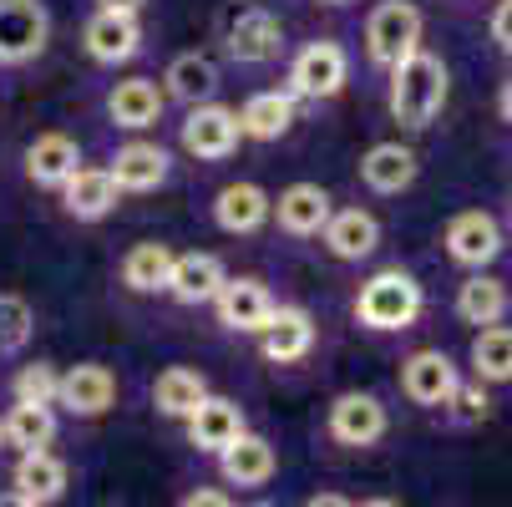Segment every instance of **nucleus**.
I'll use <instances>...</instances> for the list:
<instances>
[{
	"instance_id": "nucleus-1",
	"label": "nucleus",
	"mask_w": 512,
	"mask_h": 507,
	"mask_svg": "<svg viewBox=\"0 0 512 507\" xmlns=\"http://www.w3.org/2000/svg\"><path fill=\"white\" fill-rule=\"evenodd\" d=\"M447 61L431 56V51H411L406 61L391 66V92H386V107L401 127H431L447 107Z\"/></svg>"
},
{
	"instance_id": "nucleus-2",
	"label": "nucleus",
	"mask_w": 512,
	"mask_h": 507,
	"mask_svg": "<svg viewBox=\"0 0 512 507\" xmlns=\"http://www.w3.org/2000/svg\"><path fill=\"white\" fill-rule=\"evenodd\" d=\"M421 305H426V295H421V284H416L411 269H381V274H371L360 284L355 320L381 330V335H391V330H411Z\"/></svg>"
},
{
	"instance_id": "nucleus-3",
	"label": "nucleus",
	"mask_w": 512,
	"mask_h": 507,
	"mask_svg": "<svg viewBox=\"0 0 512 507\" xmlns=\"http://www.w3.org/2000/svg\"><path fill=\"white\" fill-rule=\"evenodd\" d=\"M416 46H421V11L411 0H381L371 11V21H365V51H371V61L391 71Z\"/></svg>"
},
{
	"instance_id": "nucleus-4",
	"label": "nucleus",
	"mask_w": 512,
	"mask_h": 507,
	"mask_svg": "<svg viewBox=\"0 0 512 507\" xmlns=\"http://www.w3.org/2000/svg\"><path fill=\"white\" fill-rule=\"evenodd\" d=\"M51 41L46 0H0V66H26Z\"/></svg>"
},
{
	"instance_id": "nucleus-5",
	"label": "nucleus",
	"mask_w": 512,
	"mask_h": 507,
	"mask_svg": "<svg viewBox=\"0 0 512 507\" xmlns=\"http://www.w3.org/2000/svg\"><path fill=\"white\" fill-rule=\"evenodd\" d=\"M345 82H350V56L340 41H310L289 66V97H305V102H325Z\"/></svg>"
},
{
	"instance_id": "nucleus-6",
	"label": "nucleus",
	"mask_w": 512,
	"mask_h": 507,
	"mask_svg": "<svg viewBox=\"0 0 512 507\" xmlns=\"http://www.w3.org/2000/svg\"><path fill=\"white\" fill-rule=\"evenodd\" d=\"M239 112L229 107H218V102H198L183 122V148L203 163H218V158H229L239 148Z\"/></svg>"
},
{
	"instance_id": "nucleus-7",
	"label": "nucleus",
	"mask_w": 512,
	"mask_h": 507,
	"mask_svg": "<svg viewBox=\"0 0 512 507\" xmlns=\"http://www.w3.org/2000/svg\"><path fill=\"white\" fill-rule=\"evenodd\" d=\"M442 244H447V254L462 269H487L502 254V224L492 219V213H482V208H467V213H457V219L447 224Z\"/></svg>"
},
{
	"instance_id": "nucleus-8",
	"label": "nucleus",
	"mask_w": 512,
	"mask_h": 507,
	"mask_svg": "<svg viewBox=\"0 0 512 507\" xmlns=\"http://www.w3.org/2000/svg\"><path fill=\"white\" fill-rule=\"evenodd\" d=\"M330 437L340 447H376L386 437V406L371 391H345L330 406Z\"/></svg>"
},
{
	"instance_id": "nucleus-9",
	"label": "nucleus",
	"mask_w": 512,
	"mask_h": 507,
	"mask_svg": "<svg viewBox=\"0 0 512 507\" xmlns=\"http://www.w3.org/2000/svg\"><path fill=\"white\" fill-rule=\"evenodd\" d=\"M457 381L462 376H457L447 350H416V355H406V366H401V391L416 406H447L452 391H457Z\"/></svg>"
},
{
	"instance_id": "nucleus-10",
	"label": "nucleus",
	"mask_w": 512,
	"mask_h": 507,
	"mask_svg": "<svg viewBox=\"0 0 512 507\" xmlns=\"http://www.w3.org/2000/svg\"><path fill=\"white\" fill-rule=\"evenodd\" d=\"M218 305V320H224L229 330L239 335H259L274 315V300H269V289L254 279V274H239V279H224V289L213 295Z\"/></svg>"
},
{
	"instance_id": "nucleus-11",
	"label": "nucleus",
	"mask_w": 512,
	"mask_h": 507,
	"mask_svg": "<svg viewBox=\"0 0 512 507\" xmlns=\"http://www.w3.org/2000/svg\"><path fill=\"white\" fill-rule=\"evenodd\" d=\"M269 213L279 219V229H284V234L310 239V234H320V229L330 224L335 203H330V193H325L320 183H289V188L269 203Z\"/></svg>"
},
{
	"instance_id": "nucleus-12",
	"label": "nucleus",
	"mask_w": 512,
	"mask_h": 507,
	"mask_svg": "<svg viewBox=\"0 0 512 507\" xmlns=\"http://www.w3.org/2000/svg\"><path fill=\"white\" fill-rule=\"evenodd\" d=\"M244 437V411H239V401H229V396H203L198 406H193V416H188V442L198 447V452H224V447H234Z\"/></svg>"
},
{
	"instance_id": "nucleus-13",
	"label": "nucleus",
	"mask_w": 512,
	"mask_h": 507,
	"mask_svg": "<svg viewBox=\"0 0 512 507\" xmlns=\"http://www.w3.org/2000/svg\"><path fill=\"white\" fill-rule=\"evenodd\" d=\"M279 46H284L279 16L249 6V11H239V16L229 21V56H234L239 66H264V61L279 56Z\"/></svg>"
},
{
	"instance_id": "nucleus-14",
	"label": "nucleus",
	"mask_w": 512,
	"mask_h": 507,
	"mask_svg": "<svg viewBox=\"0 0 512 507\" xmlns=\"http://www.w3.org/2000/svg\"><path fill=\"white\" fill-rule=\"evenodd\" d=\"M112 401H117V376L107 366H97V360L71 366L56 391V406H66L71 416H102V411H112Z\"/></svg>"
},
{
	"instance_id": "nucleus-15",
	"label": "nucleus",
	"mask_w": 512,
	"mask_h": 507,
	"mask_svg": "<svg viewBox=\"0 0 512 507\" xmlns=\"http://www.w3.org/2000/svg\"><path fill=\"white\" fill-rule=\"evenodd\" d=\"M82 168V148H77V137H66V132H41L31 137V148H26V178L36 188H56Z\"/></svg>"
},
{
	"instance_id": "nucleus-16",
	"label": "nucleus",
	"mask_w": 512,
	"mask_h": 507,
	"mask_svg": "<svg viewBox=\"0 0 512 507\" xmlns=\"http://www.w3.org/2000/svg\"><path fill=\"white\" fill-rule=\"evenodd\" d=\"M82 46H87L92 61L117 66V61H132V56L142 51V26H137V16L97 11V16L87 21V31H82Z\"/></svg>"
},
{
	"instance_id": "nucleus-17",
	"label": "nucleus",
	"mask_w": 512,
	"mask_h": 507,
	"mask_svg": "<svg viewBox=\"0 0 512 507\" xmlns=\"http://www.w3.org/2000/svg\"><path fill=\"white\" fill-rule=\"evenodd\" d=\"M264 335V355L274 360V366H289V360H305L315 350V320L310 310L300 305H274L269 325L259 330Z\"/></svg>"
},
{
	"instance_id": "nucleus-18",
	"label": "nucleus",
	"mask_w": 512,
	"mask_h": 507,
	"mask_svg": "<svg viewBox=\"0 0 512 507\" xmlns=\"http://www.w3.org/2000/svg\"><path fill=\"white\" fill-rule=\"evenodd\" d=\"M320 234H325V249L345 264L371 259L376 244H381V224H376V213H365V208H335Z\"/></svg>"
},
{
	"instance_id": "nucleus-19",
	"label": "nucleus",
	"mask_w": 512,
	"mask_h": 507,
	"mask_svg": "<svg viewBox=\"0 0 512 507\" xmlns=\"http://www.w3.org/2000/svg\"><path fill=\"white\" fill-rule=\"evenodd\" d=\"M61 208L71 213L77 224H97L117 208V183L107 168H77L61 183Z\"/></svg>"
},
{
	"instance_id": "nucleus-20",
	"label": "nucleus",
	"mask_w": 512,
	"mask_h": 507,
	"mask_svg": "<svg viewBox=\"0 0 512 507\" xmlns=\"http://www.w3.org/2000/svg\"><path fill=\"white\" fill-rule=\"evenodd\" d=\"M107 117L122 132H148L163 117V87L153 77H127L107 92Z\"/></svg>"
},
{
	"instance_id": "nucleus-21",
	"label": "nucleus",
	"mask_w": 512,
	"mask_h": 507,
	"mask_svg": "<svg viewBox=\"0 0 512 507\" xmlns=\"http://www.w3.org/2000/svg\"><path fill=\"white\" fill-rule=\"evenodd\" d=\"M107 173H112L117 193H153L168 183V153L158 142H127V148H117Z\"/></svg>"
},
{
	"instance_id": "nucleus-22",
	"label": "nucleus",
	"mask_w": 512,
	"mask_h": 507,
	"mask_svg": "<svg viewBox=\"0 0 512 507\" xmlns=\"http://www.w3.org/2000/svg\"><path fill=\"white\" fill-rule=\"evenodd\" d=\"M224 264L213 254H173V274H168V295L178 305H213V295L224 289Z\"/></svg>"
},
{
	"instance_id": "nucleus-23",
	"label": "nucleus",
	"mask_w": 512,
	"mask_h": 507,
	"mask_svg": "<svg viewBox=\"0 0 512 507\" xmlns=\"http://www.w3.org/2000/svg\"><path fill=\"white\" fill-rule=\"evenodd\" d=\"M269 193L259 183H229L224 193L213 198V224L224 234H254L269 224Z\"/></svg>"
},
{
	"instance_id": "nucleus-24",
	"label": "nucleus",
	"mask_w": 512,
	"mask_h": 507,
	"mask_svg": "<svg viewBox=\"0 0 512 507\" xmlns=\"http://www.w3.org/2000/svg\"><path fill=\"white\" fill-rule=\"evenodd\" d=\"M416 173H421V163L406 142H376V148L360 158V178L371 193H406L416 183Z\"/></svg>"
},
{
	"instance_id": "nucleus-25",
	"label": "nucleus",
	"mask_w": 512,
	"mask_h": 507,
	"mask_svg": "<svg viewBox=\"0 0 512 507\" xmlns=\"http://www.w3.org/2000/svg\"><path fill=\"white\" fill-rule=\"evenodd\" d=\"M218 472H224V482H234V487H264L279 472V457H274V447L264 437L244 431L234 447L218 452Z\"/></svg>"
},
{
	"instance_id": "nucleus-26",
	"label": "nucleus",
	"mask_w": 512,
	"mask_h": 507,
	"mask_svg": "<svg viewBox=\"0 0 512 507\" xmlns=\"http://www.w3.org/2000/svg\"><path fill=\"white\" fill-rule=\"evenodd\" d=\"M11 492L36 502V507H51L66 497V462L51 457V452H26L11 472Z\"/></svg>"
},
{
	"instance_id": "nucleus-27",
	"label": "nucleus",
	"mask_w": 512,
	"mask_h": 507,
	"mask_svg": "<svg viewBox=\"0 0 512 507\" xmlns=\"http://www.w3.org/2000/svg\"><path fill=\"white\" fill-rule=\"evenodd\" d=\"M163 82H168V97L198 107V102H213V92H218V66L203 51H178L163 71Z\"/></svg>"
},
{
	"instance_id": "nucleus-28",
	"label": "nucleus",
	"mask_w": 512,
	"mask_h": 507,
	"mask_svg": "<svg viewBox=\"0 0 512 507\" xmlns=\"http://www.w3.org/2000/svg\"><path fill=\"white\" fill-rule=\"evenodd\" d=\"M289 127H295V97L289 92H254L239 112V132L254 142H279Z\"/></svg>"
},
{
	"instance_id": "nucleus-29",
	"label": "nucleus",
	"mask_w": 512,
	"mask_h": 507,
	"mask_svg": "<svg viewBox=\"0 0 512 507\" xmlns=\"http://www.w3.org/2000/svg\"><path fill=\"white\" fill-rule=\"evenodd\" d=\"M0 437H6V447H16L21 457L26 452H46L51 437H56V416H51V406L16 401L6 416H0Z\"/></svg>"
},
{
	"instance_id": "nucleus-30",
	"label": "nucleus",
	"mask_w": 512,
	"mask_h": 507,
	"mask_svg": "<svg viewBox=\"0 0 512 507\" xmlns=\"http://www.w3.org/2000/svg\"><path fill=\"white\" fill-rule=\"evenodd\" d=\"M168 274H173V249L148 239V244H132L127 259H122V284L132 295H158L168 289Z\"/></svg>"
},
{
	"instance_id": "nucleus-31",
	"label": "nucleus",
	"mask_w": 512,
	"mask_h": 507,
	"mask_svg": "<svg viewBox=\"0 0 512 507\" xmlns=\"http://www.w3.org/2000/svg\"><path fill=\"white\" fill-rule=\"evenodd\" d=\"M507 284L502 279H492V274H472L462 289H457V315L467 320V325H477V330H487V325H502V315H507Z\"/></svg>"
},
{
	"instance_id": "nucleus-32",
	"label": "nucleus",
	"mask_w": 512,
	"mask_h": 507,
	"mask_svg": "<svg viewBox=\"0 0 512 507\" xmlns=\"http://www.w3.org/2000/svg\"><path fill=\"white\" fill-rule=\"evenodd\" d=\"M203 396H208V381H203L198 371H188V366H173V371H163V376L153 381V406H158L163 416H173V421H188Z\"/></svg>"
},
{
	"instance_id": "nucleus-33",
	"label": "nucleus",
	"mask_w": 512,
	"mask_h": 507,
	"mask_svg": "<svg viewBox=\"0 0 512 507\" xmlns=\"http://www.w3.org/2000/svg\"><path fill=\"white\" fill-rule=\"evenodd\" d=\"M472 371L477 381H512V330L507 325H487L472 340Z\"/></svg>"
},
{
	"instance_id": "nucleus-34",
	"label": "nucleus",
	"mask_w": 512,
	"mask_h": 507,
	"mask_svg": "<svg viewBox=\"0 0 512 507\" xmlns=\"http://www.w3.org/2000/svg\"><path fill=\"white\" fill-rule=\"evenodd\" d=\"M36 335V310L21 295H0V350H26Z\"/></svg>"
},
{
	"instance_id": "nucleus-35",
	"label": "nucleus",
	"mask_w": 512,
	"mask_h": 507,
	"mask_svg": "<svg viewBox=\"0 0 512 507\" xmlns=\"http://www.w3.org/2000/svg\"><path fill=\"white\" fill-rule=\"evenodd\" d=\"M56 391H61V371L51 366V360H36V366H21L16 371V401L56 406Z\"/></svg>"
},
{
	"instance_id": "nucleus-36",
	"label": "nucleus",
	"mask_w": 512,
	"mask_h": 507,
	"mask_svg": "<svg viewBox=\"0 0 512 507\" xmlns=\"http://www.w3.org/2000/svg\"><path fill=\"white\" fill-rule=\"evenodd\" d=\"M447 406H457V416H462V421H482V416L492 411L487 391H482V386H462V381H457V391H452V401H447Z\"/></svg>"
},
{
	"instance_id": "nucleus-37",
	"label": "nucleus",
	"mask_w": 512,
	"mask_h": 507,
	"mask_svg": "<svg viewBox=\"0 0 512 507\" xmlns=\"http://www.w3.org/2000/svg\"><path fill=\"white\" fill-rule=\"evenodd\" d=\"M492 41L512 56V0H502V6L492 11Z\"/></svg>"
},
{
	"instance_id": "nucleus-38",
	"label": "nucleus",
	"mask_w": 512,
	"mask_h": 507,
	"mask_svg": "<svg viewBox=\"0 0 512 507\" xmlns=\"http://www.w3.org/2000/svg\"><path fill=\"white\" fill-rule=\"evenodd\" d=\"M178 507H234V502H229L224 492H208V487H198V492H188Z\"/></svg>"
},
{
	"instance_id": "nucleus-39",
	"label": "nucleus",
	"mask_w": 512,
	"mask_h": 507,
	"mask_svg": "<svg viewBox=\"0 0 512 507\" xmlns=\"http://www.w3.org/2000/svg\"><path fill=\"white\" fill-rule=\"evenodd\" d=\"M148 0H97V11H117V16H142Z\"/></svg>"
},
{
	"instance_id": "nucleus-40",
	"label": "nucleus",
	"mask_w": 512,
	"mask_h": 507,
	"mask_svg": "<svg viewBox=\"0 0 512 507\" xmlns=\"http://www.w3.org/2000/svg\"><path fill=\"white\" fill-rule=\"evenodd\" d=\"M305 507H350L345 497H335V492H320V497H310Z\"/></svg>"
},
{
	"instance_id": "nucleus-41",
	"label": "nucleus",
	"mask_w": 512,
	"mask_h": 507,
	"mask_svg": "<svg viewBox=\"0 0 512 507\" xmlns=\"http://www.w3.org/2000/svg\"><path fill=\"white\" fill-rule=\"evenodd\" d=\"M497 107H502V122H512V82L502 87V97H497Z\"/></svg>"
},
{
	"instance_id": "nucleus-42",
	"label": "nucleus",
	"mask_w": 512,
	"mask_h": 507,
	"mask_svg": "<svg viewBox=\"0 0 512 507\" xmlns=\"http://www.w3.org/2000/svg\"><path fill=\"white\" fill-rule=\"evenodd\" d=\"M0 507H36V502H26V497H16V492H0Z\"/></svg>"
},
{
	"instance_id": "nucleus-43",
	"label": "nucleus",
	"mask_w": 512,
	"mask_h": 507,
	"mask_svg": "<svg viewBox=\"0 0 512 507\" xmlns=\"http://www.w3.org/2000/svg\"><path fill=\"white\" fill-rule=\"evenodd\" d=\"M360 507H401V502H391V497H371V502H360Z\"/></svg>"
},
{
	"instance_id": "nucleus-44",
	"label": "nucleus",
	"mask_w": 512,
	"mask_h": 507,
	"mask_svg": "<svg viewBox=\"0 0 512 507\" xmlns=\"http://www.w3.org/2000/svg\"><path fill=\"white\" fill-rule=\"evenodd\" d=\"M325 6H345V0H325Z\"/></svg>"
},
{
	"instance_id": "nucleus-45",
	"label": "nucleus",
	"mask_w": 512,
	"mask_h": 507,
	"mask_svg": "<svg viewBox=\"0 0 512 507\" xmlns=\"http://www.w3.org/2000/svg\"><path fill=\"white\" fill-rule=\"evenodd\" d=\"M254 507H274V502H254Z\"/></svg>"
},
{
	"instance_id": "nucleus-46",
	"label": "nucleus",
	"mask_w": 512,
	"mask_h": 507,
	"mask_svg": "<svg viewBox=\"0 0 512 507\" xmlns=\"http://www.w3.org/2000/svg\"><path fill=\"white\" fill-rule=\"evenodd\" d=\"M0 447H6V437H0Z\"/></svg>"
}]
</instances>
